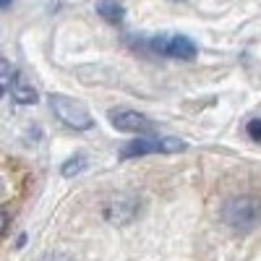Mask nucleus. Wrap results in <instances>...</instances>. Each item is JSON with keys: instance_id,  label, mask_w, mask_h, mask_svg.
Wrapping results in <instances>:
<instances>
[{"instance_id": "2", "label": "nucleus", "mask_w": 261, "mask_h": 261, "mask_svg": "<svg viewBox=\"0 0 261 261\" xmlns=\"http://www.w3.org/2000/svg\"><path fill=\"white\" fill-rule=\"evenodd\" d=\"M47 102H50V110L55 113V118L60 123H65L68 128H73V130H89L92 128L94 120H92L84 102H79L73 97H65V94H50Z\"/></svg>"}, {"instance_id": "5", "label": "nucleus", "mask_w": 261, "mask_h": 261, "mask_svg": "<svg viewBox=\"0 0 261 261\" xmlns=\"http://www.w3.org/2000/svg\"><path fill=\"white\" fill-rule=\"evenodd\" d=\"M110 123L123 130V134H139V136H151V120L136 110H125V107H120V110H110Z\"/></svg>"}, {"instance_id": "13", "label": "nucleus", "mask_w": 261, "mask_h": 261, "mask_svg": "<svg viewBox=\"0 0 261 261\" xmlns=\"http://www.w3.org/2000/svg\"><path fill=\"white\" fill-rule=\"evenodd\" d=\"M11 6V0H0V8H8Z\"/></svg>"}, {"instance_id": "12", "label": "nucleus", "mask_w": 261, "mask_h": 261, "mask_svg": "<svg viewBox=\"0 0 261 261\" xmlns=\"http://www.w3.org/2000/svg\"><path fill=\"white\" fill-rule=\"evenodd\" d=\"M8 225H11V214L6 212V209H0V238L6 235V230H8Z\"/></svg>"}, {"instance_id": "10", "label": "nucleus", "mask_w": 261, "mask_h": 261, "mask_svg": "<svg viewBox=\"0 0 261 261\" xmlns=\"http://www.w3.org/2000/svg\"><path fill=\"white\" fill-rule=\"evenodd\" d=\"M13 79V68H11V63L6 58H0V86H3V81H11Z\"/></svg>"}, {"instance_id": "4", "label": "nucleus", "mask_w": 261, "mask_h": 261, "mask_svg": "<svg viewBox=\"0 0 261 261\" xmlns=\"http://www.w3.org/2000/svg\"><path fill=\"white\" fill-rule=\"evenodd\" d=\"M151 47L160 55H167V58H175V60H193L199 55V47L191 37H183V34H162V37H154L151 39Z\"/></svg>"}, {"instance_id": "3", "label": "nucleus", "mask_w": 261, "mask_h": 261, "mask_svg": "<svg viewBox=\"0 0 261 261\" xmlns=\"http://www.w3.org/2000/svg\"><path fill=\"white\" fill-rule=\"evenodd\" d=\"M183 149H186V141L180 139L139 136L120 149V160H134V157H146V154H175V151H183Z\"/></svg>"}, {"instance_id": "6", "label": "nucleus", "mask_w": 261, "mask_h": 261, "mask_svg": "<svg viewBox=\"0 0 261 261\" xmlns=\"http://www.w3.org/2000/svg\"><path fill=\"white\" fill-rule=\"evenodd\" d=\"M134 212H136V201L134 199H128V196H115V199H110L105 204V217L110 222H125V220H130L134 217Z\"/></svg>"}, {"instance_id": "9", "label": "nucleus", "mask_w": 261, "mask_h": 261, "mask_svg": "<svg viewBox=\"0 0 261 261\" xmlns=\"http://www.w3.org/2000/svg\"><path fill=\"white\" fill-rule=\"evenodd\" d=\"M86 167V157L84 154H79V157H71L68 162H65L63 167H60V172H63V175L65 178H71V175H79V172Z\"/></svg>"}, {"instance_id": "11", "label": "nucleus", "mask_w": 261, "mask_h": 261, "mask_svg": "<svg viewBox=\"0 0 261 261\" xmlns=\"http://www.w3.org/2000/svg\"><path fill=\"white\" fill-rule=\"evenodd\" d=\"M246 130H248V136L253 139V141H258L261 144V120L256 118V120H251L248 125H246Z\"/></svg>"}, {"instance_id": "14", "label": "nucleus", "mask_w": 261, "mask_h": 261, "mask_svg": "<svg viewBox=\"0 0 261 261\" xmlns=\"http://www.w3.org/2000/svg\"><path fill=\"white\" fill-rule=\"evenodd\" d=\"M0 193H3V180H0Z\"/></svg>"}, {"instance_id": "1", "label": "nucleus", "mask_w": 261, "mask_h": 261, "mask_svg": "<svg viewBox=\"0 0 261 261\" xmlns=\"http://www.w3.org/2000/svg\"><path fill=\"white\" fill-rule=\"evenodd\" d=\"M222 220L238 230V232H248L261 222V204L251 196H238V199H230L222 206Z\"/></svg>"}, {"instance_id": "7", "label": "nucleus", "mask_w": 261, "mask_h": 261, "mask_svg": "<svg viewBox=\"0 0 261 261\" xmlns=\"http://www.w3.org/2000/svg\"><path fill=\"white\" fill-rule=\"evenodd\" d=\"M11 94L18 105H34L37 102V89L21 73H13V79H11Z\"/></svg>"}, {"instance_id": "8", "label": "nucleus", "mask_w": 261, "mask_h": 261, "mask_svg": "<svg viewBox=\"0 0 261 261\" xmlns=\"http://www.w3.org/2000/svg\"><path fill=\"white\" fill-rule=\"evenodd\" d=\"M97 13L107 21V24H123V18H125V11L118 0H99Z\"/></svg>"}]
</instances>
